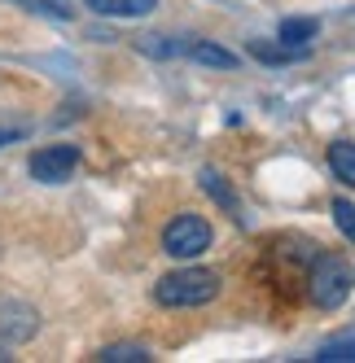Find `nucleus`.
Masks as SVG:
<instances>
[{
  "mask_svg": "<svg viewBox=\"0 0 355 363\" xmlns=\"http://www.w3.org/2000/svg\"><path fill=\"white\" fill-rule=\"evenodd\" d=\"M219 294V276L211 267H180L154 284V302L171 306V311H185V306H207Z\"/></svg>",
  "mask_w": 355,
  "mask_h": 363,
  "instance_id": "f257e3e1",
  "label": "nucleus"
},
{
  "mask_svg": "<svg viewBox=\"0 0 355 363\" xmlns=\"http://www.w3.org/2000/svg\"><path fill=\"white\" fill-rule=\"evenodd\" d=\"M307 298L320 311H338L351 298V272L338 254H316V263L307 272Z\"/></svg>",
  "mask_w": 355,
  "mask_h": 363,
  "instance_id": "f03ea898",
  "label": "nucleus"
},
{
  "mask_svg": "<svg viewBox=\"0 0 355 363\" xmlns=\"http://www.w3.org/2000/svg\"><path fill=\"white\" fill-rule=\"evenodd\" d=\"M163 250L171 258H180V263H189L202 250H211V223L202 215H175L163 232Z\"/></svg>",
  "mask_w": 355,
  "mask_h": 363,
  "instance_id": "7ed1b4c3",
  "label": "nucleus"
},
{
  "mask_svg": "<svg viewBox=\"0 0 355 363\" xmlns=\"http://www.w3.org/2000/svg\"><path fill=\"white\" fill-rule=\"evenodd\" d=\"M75 167H80V149L75 145H48L31 153V179H40V184H66Z\"/></svg>",
  "mask_w": 355,
  "mask_h": 363,
  "instance_id": "20e7f679",
  "label": "nucleus"
},
{
  "mask_svg": "<svg viewBox=\"0 0 355 363\" xmlns=\"http://www.w3.org/2000/svg\"><path fill=\"white\" fill-rule=\"evenodd\" d=\"M40 320H36V311L31 306H22V302H9L5 311H0V342H5L9 350L22 346L27 337H36Z\"/></svg>",
  "mask_w": 355,
  "mask_h": 363,
  "instance_id": "39448f33",
  "label": "nucleus"
},
{
  "mask_svg": "<svg viewBox=\"0 0 355 363\" xmlns=\"http://www.w3.org/2000/svg\"><path fill=\"white\" fill-rule=\"evenodd\" d=\"M84 5L101 18H145L158 9V0H84Z\"/></svg>",
  "mask_w": 355,
  "mask_h": 363,
  "instance_id": "423d86ee",
  "label": "nucleus"
},
{
  "mask_svg": "<svg viewBox=\"0 0 355 363\" xmlns=\"http://www.w3.org/2000/svg\"><path fill=\"white\" fill-rule=\"evenodd\" d=\"M250 57L255 62H268V66H285V62H302L307 57V44H263V40H255L250 44Z\"/></svg>",
  "mask_w": 355,
  "mask_h": 363,
  "instance_id": "0eeeda50",
  "label": "nucleus"
},
{
  "mask_svg": "<svg viewBox=\"0 0 355 363\" xmlns=\"http://www.w3.org/2000/svg\"><path fill=\"white\" fill-rule=\"evenodd\" d=\"M185 53H189L193 62H202V66H215V70H233V66L241 62L237 53H228V48H219V44H207V40L185 44Z\"/></svg>",
  "mask_w": 355,
  "mask_h": 363,
  "instance_id": "6e6552de",
  "label": "nucleus"
},
{
  "mask_svg": "<svg viewBox=\"0 0 355 363\" xmlns=\"http://www.w3.org/2000/svg\"><path fill=\"white\" fill-rule=\"evenodd\" d=\"M329 171H334L346 189H355V145L351 140H334V145H329Z\"/></svg>",
  "mask_w": 355,
  "mask_h": 363,
  "instance_id": "1a4fd4ad",
  "label": "nucleus"
},
{
  "mask_svg": "<svg viewBox=\"0 0 355 363\" xmlns=\"http://www.w3.org/2000/svg\"><path fill=\"white\" fill-rule=\"evenodd\" d=\"M316 31H320V22H316V18H285V22H281V31H276V40H281V44H298V48H302Z\"/></svg>",
  "mask_w": 355,
  "mask_h": 363,
  "instance_id": "9d476101",
  "label": "nucleus"
},
{
  "mask_svg": "<svg viewBox=\"0 0 355 363\" xmlns=\"http://www.w3.org/2000/svg\"><path fill=\"white\" fill-rule=\"evenodd\" d=\"M9 5L27 9V13H40V18H53V22H70L75 9L66 5V0H9Z\"/></svg>",
  "mask_w": 355,
  "mask_h": 363,
  "instance_id": "9b49d317",
  "label": "nucleus"
},
{
  "mask_svg": "<svg viewBox=\"0 0 355 363\" xmlns=\"http://www.w3.org/2000/svg\"><path fill=\"white\" fill-rule=\"evenodd\" d=\"M154 354H149L145 346H106L97 354V363H149Z\"/></svg>",
  "mask_w": 355,
  "mask_h": 363,
  "instance_id": "f8f14e48",
  "label": "nucleus"
},
{
  "mask_svg": "<svg viewBox=\"0 0 355 363\" xmlns=\"http://www.w3.org/2000/svg\"><path fill=\"white\" fill-rule=\"evenodd\" d=\"M320 363H355V337H342V342H324L316 350Z\"/></svg>",
  "mask_w": 355,
  "mask_h": 363,
  "instance_id": "ddd939ff",
  "label": "nucleus"
},
{
  "mask_svg": "<svg viewBox=\"0 0 355 363\" xmlns=\"http://www.w3.org/2000/svg\"><path fill=\"white\" fill-rule=\"evenodd\" d=\"M202 189H207V193H211V197L224 206V211H237V197H233V193H228V189L219 184V175H215V171H202Z\"/></svg>",
  "mask_w": 355,
  "mask_h": 363,
  "instance_id": "4468645a",
  "label": "nucleus"
},
{
  "mask_svg": "<svg viewBox=\"0 0 355 363\" xmlns=\"http://www.w3.org/2000/svg\"><path fill=\"white\" fill-rule=\"evenodd\" d=\"M334 223L346 241H355V206L351 201H334Z\"/></svg>",
  "mask_w": 355,
  "mask_h": 363,
  "instance_id": "2eb2a0df",
  "label": "nucleus"
},
{
  "mask_svg": "<svg viewBox=\"0 0 355 363\" xmlns=\"http://www.w3.org/2000/svg\"><path fill=\"white\" fill-rule=\"evenodd\" d=\"M13 140H22V132H18V127H0V149H5V145H13Z\"/></svg>",
  "mask_w": 355,
  "mask_h": 363,
  "instance_id": "dca6fc26",
  "label": "nucleus"
}]
</instances>
